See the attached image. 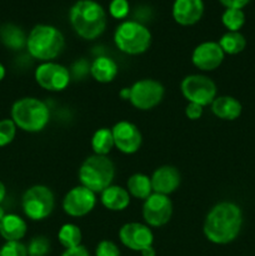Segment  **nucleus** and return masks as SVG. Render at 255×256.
Masks as SVG:
<instances>
[{
    "label": "nucleus",
    "instance_id": "nucleus-1",
    "mask_svg": "<svg viewBox=\"0 0 255 256\" xmlns=\"http://www.w3.org/2000/svg\"><path fill=\"white\" fill-rule=\"evenodd\" d=\"M242 228V212L240 206L232 202L215 204L204 220L205 238L216 245H226L239 236Z\"/></svg>",
    "mask_w": 255,
    "mask_h": 256
},
{
    "label": "nucleus",
    "instance_id": "nucleus-2",
    "mask_svg": "<svg viewBox=\"0 0 255 256\" xmlns=\"http://www.w3.org/2000/svg\"><path fill=\"white\" fill-rule=\"evenodd\" d=\"M74 32L85 40L99 38L106 28V12L95 0H78L69 12Z\"/></svg>",
    "mask_w": 255,
    "mask_h": 256
},
{
    "label": "nucleus",
    "instance_id": "nucleus-3",
    "mask_svg": "<svg viewBox=\"0 0 255 256\" xmlns=\"http://www.w3.org/2000/svg\"><path fill=\"white\" fill-rule=\"evenodd\" d=\"M65 46L62 32L49 24L35 25L26 38V49L30 56L42 62H52Z\"/></svg>",
    "mask_w": 255,
    "mask_h": 256
},
{
    "label": "nucleus",
    "instance_id": "nucleus-4",
    "mask_svg": "<svg viewBox=\"0 0 255 256\" xmlns=\"http://www.w3.org/2000/svg\"><path fill=\"white\" fill-rule=\"evenodd\" d=\"M10 119L18 129L26 132H40L50 120V110L42 100L34 96L20 98L10 109Z\"/></svg>",
    "mask_w": 255,
    "mask_h": 256
},
{
    "label": "nucleus",
    "instance_id": "nucleus-5",
    "mask_svg": "<svg viewBox=\"0 0 255 256\" xmlns=\"http://www.w3.org/2000/svg\"><path fill=\"white\" fill-rule=\"evenodd\" d=\"M115 165L108 156L90 155L82 162L78 172L80 185L88 188L95 194H100L112 184Z\"/></svg>",
    "mask_w": 255,
    "mask_h": 256
},
{
    "label": "nucleus",
    "instance_id": "nucleus-6",
    "mask_svg": "<svg viewBox=\"0 0 255 256\" xmlns=\"http://www.w3.org/2000/svg\"><path fill=\"white\" fill-rule=\"evenodd\" d=\"M114 42L118 49L125 54L140 55L150 48L152 32L145 25L126 20L115 29Z\"/></svg>",
    "mask_w": 255,
    "mask_h": 256
},
{
    "label": "nucleus",
    "instance_id": "nucleus-7",
    "mask_svg": "<svg viewBox=\"0 0 255 256\" xmlns=\"http://www.w3.org/2000/svg\"><path fill=\"white\" fill-rule=\"evenodd\" d=\"M54 206V192L45 185L30 186L22 198V212L25 216L32 222H42L49 218Z\"/></svg>",
    "mask_w": 255,
    "mask_h": 256
},
{
    "label": "nucleus",
    "instance_id": "nucleus-8",
    "mask_svg": "<svg viewBox=\"0 0 255 256\" xmlns=\"http://www.w3.org/2000/svg\"><path fill=\"white\" fill-rule=\"evenodd\" d=\"M182 94L188 102H195L202 108L212 105L216 98V85L209 76L202 74L188 75L180 84Z\"/></svg>",
    "mask_w": 255,
    "mask_h": 256
},
{
    "label": "nucleus",
    "instance_id": "nucleus-9",
    "mask_svg": "<svg viewBox=\"0 0 255 256\" xmlns=\"http://www.w3.org/2000/svg\"><path fill=\"white\" fill-rule=\"evenodd\" d=\"M165 88L158 80L142 79L130 86V104L138 110H152L162 102Z\"/></svg>",
    "mask_w": 255,
    "mask_h": 256
},
{
    "label": "nucleus",
    "instance_id": "nucleus-10",
    "mask_svg": "<svg viewBox=\"0 0 255 256\" xmlns=\"http://www.w3.org/2000/svg\"><path fill=\"white\" fill-rule=\"evenodd\" d=\"M35 82L48 92H62L70 84V72L64 65L55 62H42L34 72Z\"/></svg>",
    "mask_w": 255,
    "mask_h": 256
},
{
    "label": "nucleus",
    "instance_id": "nucleus-11",
    "mask_svg": "<svg viewBox=\"0 0 255 256\" xmlns=\"http://www.w3.org/2000/svg\"><path fill=\"white\" fill-rule=\"evenodd\" d=\"M62 205L64 212L69 216H86L96 205V194L82 185H78L65 194Z\"/></svg>",
    "mask_w": 255,
    "mask_h": 256
},
{
    "label": "nucleus",
    "instance_id": "nucleus-12",
    "mask_svg": "<svg viewBox=\"0 0 255 256\" xmlns=\"http://www.w3.org/2000/svg\"><path fill=\"white\" fill-rule=\"evenodd\" d=\"M172 202L169 196L152 192L142 204V219L150 228H162L170 222Z\"/></svg>",
    "mask_w": 255,
    "mask_h": 256
},
{
    "label": "nucleus",
    "instance_id": "nucleus-13",
    "mask_svg": "<svg viewBox=\"0 0 255 256\" xmlns=\"http://www.w3.org/2000/svg\"><path fill=\"white\" fill-rule=\"evenodd\" d=\"M119 240L125 248L132 252H142L152 246L154 234L150 226L142 222H126L119 230Z\"/></svg>",
    "mask_w": 255,
    "mask_h": 256
},
{
    "label": "nucleus",
    "instance_id": "nucleus-14",
    "mask_svg": "<svg viewBox=\"0 0 255 256\" xmlns=\"http://www.w3.org/2000/svg\"><path fill=\"white\" fill-rule=\"evenodd\" d=\"M112 132L115 148L122 154H135L142 146V135L139 128L132 122L126 120L118 122L112 128Z\"/></svg>",
    "mask_w": 255,
    "mask_h": 256
},
{
    "label": "nucleus",
    "instance_id": "nucleus-15",
    "mask_svg": "<svg viewBox=\"0 0 255 256\" xmlns=\"http://www.w3.org/2000/svg\"><path fill=\"white\" fill-rule=\"evenodd\" d=\"M225 54L218 42H204L198 45L192 54V62L202 72H212L224 62Z\"/></svg>",
    "mask_w": 255,
    "mask_h": 256
},
{
    "label": "nucleus",
    "instance_id": "nucleus-16",
    "mask_svg": "<svg viewBox=\"0 0 255 256\" xmlns=\"http://www.w3.org/2000/svg\"><path fill=\"white\" fill-rule=\"evenodd\" d=\"M150 179H152V192L156 194L166 195V196L172 194L179 188L180 182H182L179 170L172 165H162L158 168L152 172Z\"/></svg>",
    "mask_w": 255,
    "mask_h": 256
},
{
    "label": "nucleus",
    "instance_id": "nucleus-17",
    "mask_svg": "<svg viewBox=\"0 0 255 256\" xmlns=\"http://www.w3.org/2000/svg\"><path fill=\"white\" fill-rule=\"evenodd\" d=\"M204 14L202 0H175L172 4V18L182 26L194 25Z\"/></svg>",
    "mask_w": 255,
    "mask_h": 256
},
{
    "label": "nucleus",
    "instance_id": "nucleus-18",
    "mask_svg": "<svg viewBox=\"0 0 255 256\" xmlns=\"http://www.w3.org/2000/svg\"><path fill=\"white\" fill-rule=\"evenodd\" d=\"M132 196L126 188L119 185H110L109 188L100 192V202L105 209L110 212H124L130 205Z\"/></svg>",
    "mask_w": 255,
    "mask_h": 256
},
{
    "label": "nucleus",
    "instance_id": "nucleus-19",
    "mask_svg": "<svg viewBox=\"0 0 255 256\" xmlns=\"http://www.w3.org/2000/svg\"><path fill=\"white\" fill-rule=\"evenodd\" d=\"M26 232V222L18 214H6L0 222V236L5 242H22Z\"/></svg>",
    "mask_w": 255,
    "mask_h": 256
},
{
    "label": "nucleus",
    "instance_id": "nucleus-20",
    "mask_svg": "<svg viewBox=\"0 0 255 256\" xmlns=\"http://www.w3.org/2000/svg\"><path fill=\"white\" fill-rule=\"evenodd\" d=\"M210 106H212V112L215 116L222 120H228V122L238 119L242 112V102L229 95L216 96Z\"/></svg>",
    "mask_w": 255,
    "mask_h": 256
},
{
    "label": "nucleus",
    "instance_id": "nucleus-21",
    "mask_svg": "<svg viewBox=\"0 0 255 256\" xmlns=\"http://www.w3.org/2000/svg\"><path fill=\"white\" fill-rule=\"evenodd\" d=\"M119 69H118V64L115 62V60L109 56H104V55L95 58L94 62L90 65L92 76L102 84L112 82L116 78Z\"/></svg>",
    "mask_w": 255,
    "mask_h": 256
},
{
    "label": "nucleus",
    "instance_id": "nucleus-22",
    "mask_svg": "<svg viewBox=\"0 0 255 256\" xmlns=\"http://www.w3.org/2000/svg\"><path fill=\"white\" fill-rule=\"evenodd\" d=\"M126 190L130 194V196L140 200L148 199L154 192H152V179H150V176L142 174V172L132 174L128 179Z\"/></svg>",
    "mask_w": 255,
    "mask_h": 256
},
{
    "label": "nucleus",
    "instance_id": "nucleus-23",
    "mask_svg": "<svg viewBox=\"0 0 255 256\" xmlns=\"http://www.w3.org/2000/svg\"><path fill=\"white\" fill-rule=\"evenodd\" d=\"M26 38L24 32L14 24H5L0 28V39L2 44L12 50H20L26 46Z\"/></svg>",
    "mask_w": 255,
    "mask_h": 256
},
{
    "label": "nucleus",
    "instance_id": "nucleus-24",
    "mask_svg": "<svg viewBox=\"0 0 255 256\" xmlns=\"http://www.w3.org/2000/svg\"><path fill=\"white\" fill-rule=\"evenodd\" d=\"M90 145H92V152L95 155L108 156V154L112 152V148H115L112 129H108V128H100V129H98L92 134Z\"/></svg>",
    "mask_w": 255,
    "mask_h": 256
},
{
    "label": "nucleus",
    "instance_id": "nucleus-25",
    "mask_svg": "<svg viewBox=\"0 0 255 256\" xmlns=\"http://www.w3.org/2000/svg\"><path fill=\"white\" fill-rule=\"evenodd\" d=\"M218 42L224 54L228 55L240 54L246 46V39L240 32H226Z\"/></svg>",
    "mask_w": 255,
    "mask_h": 256
},
{
    "label": "nucleus",
    "instance_id": "nucleus-26",
    "mask_svg": "<svg viewBox=\"0 0 255 256\" xmlns=\"http://www.w3.org/2000/svg\"><path fill=\"white\" fill-rule=\"evenodd\" d=\"M82 230L78 225L72 224V222L64 224L58 232V240L65 249H72V248L82 245Z\"/></svg>",
    "mask_w": 255,
    "mask_h": 256
},
{
    "label": "nucleus",
    "instance_id": "nucleus-27",
    "mask_svg": "<svg viewBox=\"0 0 255 256\" xmlns=\"http://www.w3.org/2000/svg\"><path fill=\"white\" fill-rule=\"evenodd\" d=\"M222 22L228 32H239L245 24V14L242 9H225L222 15Z\"/></svg>",
    "mask_w": 255,
    "mask_h": 256
},
{
    "label": "nucleus",
    "instance_id": "nucleus-28",
    "mask_svg": "<svg viewBox=\"0 0 255 256\" xmlns=\"http://www.w3.org/2000/svg\"><path fill=\"white\" fill-rule=\"evenodd\" d=\"M29 256H46L50 252V242L45 236H35L28 244Z\"/></svg>",
    "mask_w": 255,
    "mask_h": 256
},
{
    "label": "nucleus",
    "instance_id": "nucleus-29",
    "mask_svg": "<svg viewBox=\"0 0 255 256\" xmlns=\"http://www.w3.org/2000/svg\"><path fill=\"white\" fill-rule=\"evenodd\" d=\"M16 125L12 119L0 120V148L12 144L16 135Z\"/></svg>",
    "mask_w": 255,
    "mask_h": 256
},
{
    "label": "nucleus",
    "instance_id": "nucleus-30",
    "mask_svg": "<svg viewBox=\"0 0 255 256\" xmlns=\"http://www.w3.org/2000/svg\"><path fill=\"white\" fill-rule=\"evenodd\" d=\"M0 256H29L26 245L22 242H5L0 248Z\"/></svg>",
    "mask_w": 255,
    "mask_h": 256
},
{
    "label": "nucleus",
    "instance_id": "nucleus-31",
    "mask_svg": "<svg viewBox=\"0 0 255 256\" xmlns=\"http://www.w3.org/2000/svg\"><path fill=\"white\" fill-rule=\"evenodd\" d=\"M130 5L128 0H112L109 4V14L114 19H125L129 14Z\"/></svg>",
    "mask_w": 255,
    "mask_h": 256
},
{
    "label": "nucleus",
    "instance_id": "nucleus-32",
    "mask_svg": "<svg viewBox=\"0 0 255 256\" xmlns=\"http://www.w3.org/2000/svg\"><path fill=\"white\" fill-rule=\"evenodd\" d=\"M95 256H120V250L112 240H102L96 245Z\"/></svg>",
    "mask_w": 255,
    "mask_h": 256
},
{
    "label": "nucleus",
    "instance_id": "nucleus-33",
    "mask_svg": "<svg viewBox=\"0 0 255 256\" xmlns=\"http://www.w3.org/2000/svg\"><path fill=\"white\" fill-rule=\"evenodd\" d=\"M202 112H204V108L195 102H188L185 106V115L190 120H199L202 116Z\"/></svg>",
    "mask_w": 255,
    "mask_h": 256
},
{
    "label": "nucleus",
    "instance_id": "nucleus-34",
    "mask_svg": "<svg viewBox=\"0 0 255 256\" xmlns=\"http://www.w3.org/2000/svg\"><path fill=\"white\" fill-rule=\"evenodd\" d=\"M62 256H90V252L84 245H79L72 249H65Z\"/></svg>",
    "mask_w": 255,
    "mask_h": 256
},
{
    "label": "nucleus",
    "instance_id": "nucleus-35",
    "mask_svg": "<svg viewBox=\"0 0 255 256\" xmlns=\"http://www.w3.org/2000/svg\"><path fill=\"white\" fill-rule=\"evenodd\" d=\"M226 9H242L249 4L250 0H219Z\"/></svg>",
    "mask_w": 255,
    "mask_h": 256
},
{
    "label": "nucleus",
    "instance_id": "nucleus-36",
    "mask_svg": "<svg viewBox=\"0 0 255 256\" xmlns=\"http://www.w3.org/2000/svg\"><path fill=\"white\" fill-rule=\"evenodd\" d=\"M142 256H156V252H155L154 246H149V248H145L144 250L140 252Z\"/></svg>",
    "mask_w": 255,
    "mask_h": 256
},
{
    "label": "nucleus",
    "instance_id": "nucleus-37",
    "mask_svg": "<svg viewBox=\"0 0 255 256\" xmlns=\"http://www.w3.org/2000/svg\"><path fill=\"white\" fill-rule=\"evenodd\" d=\"M5 196H6V188H5V184L4 182L0 180V204H2V202H4Z\"/></svg>",
    "mask_w": 255,
    "mask_h": 256
},
{
    "label": "nucleus",
    "instance_id": "nucleus-38",
    "mask_svg": "<svg viewBox=\"0 0 255 256\" xmlns=\"http://www.w3.org/2000/svg\"><path fill=\"white\" fill-rule=\"evenodd\" d=\"M119 95H120V98H122V99L129 100V98H130V88H122V89L120 90Z\"/></svg>",
    "mask_w": 255,
    "mask_h": 256
},
{
    "label": "nucleus",
    "instance_id": "nucleus-39",
    "mask_svg": "<svg viewBox=\"0 0 255 256\" xmlns=\"http://www.w3.org/2000/svg\"><path fill=\"white\" fill-rule=\"evenodd\" d=\"M5 75H6V70H5V66L2 65V62H0V82H2V80H4Z\"/></svg>",
    "mask_w": 255,
    "mask_h": 256
},
{
    "label": "nucleus",
    "instance_id": "nucleus-40",
    "mask_svg": "<svg viewBox=\"0 0 255 256\" xmlns=\"http://www.w3.org/2000/svg\"><path fill=\"white\" fill-rule=\"evenodd\" d=\"M6 215V212H5V210L2 209V206L0 205V222H2V219H4V216Z\"/></svg>",
    "mask_w": 255,
    "mask_h": 256
}]
</instances>
